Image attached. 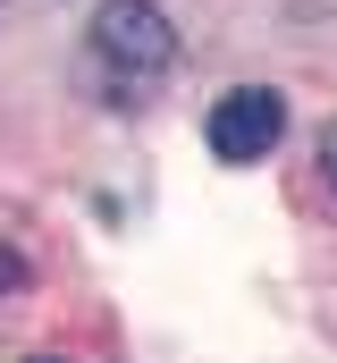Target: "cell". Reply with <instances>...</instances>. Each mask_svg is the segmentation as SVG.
<instances>
[{
	"instance_id": "obj_1",
	"label": "cell",
	"mask_w": 337,
	"mask_h": 363,
	"mask_svg": "<svg viewBox=\"0 0 337 363\" xmlns=\"http://www.w3.org/2000/svg\"><path fill=\"white\" fill-rule=\"evenodd\" d=\"M84 51L101 60V77L118 93H144L177 68V26H168L161 0H101L84 26Z\"/></svg>"
},
{
	"instance_id": "obj_2",
	"label": "cell",
	"mask_w": 337,
	"mask_h": 363,
	"mask_svg": "<svg viewBox=\"0 0 337 363\" xmlns=\"http://www.w3.org/2000/svg\"><path fill=\"white\" fill-rule=\"evenodd\" d=\"M278 135H287V93L278 85H228L202 110V144H211V161H228V169L270 161Z\"/></svg>"
},
{
	"instance_id": "obj_3",
	"label": "cell",
	"mask_w": 337,
	"mask_h": 363,
	"mask_svg": "<svg viewBox=\"0 0 337 363\" xmlns=\"http://www.w3.org/2000/svg\"><path fill=\"white\" fill-rule=\"evenodd\" d=\"M25 287H34V262H25V245H8V237H0V304H17Z\"/></svg>"
},
{
	"instance_id": "obj_4",
	"label": "cell",
	"mask_w": 337,
	"mask_h": 363,
	"mask_svg": "<svg viewBox=\"0 0 337 363\" xmlns=\"http://www.w3.org/2000/svg\"><path fill=\"white\" fill-rule=\"evenodd\" d=\"M312 178H321V194L337 203V127H321V144H312Z\"/></svg>"
},
{
	"instance_id": "obj_5",
	"label": "cell",
	"mask_w": 337,
	"mask_h": 363,
	"mask_svg": "<svg viewBox=\"0 0 337 363\" xmlns=\"http://www.w3.org/2000/svg\"><path fill=\"white\" fill-rule=\"evenodd\" d=\"M25 363H68V355H25Z\"/></svg>"
}]
</instances>
